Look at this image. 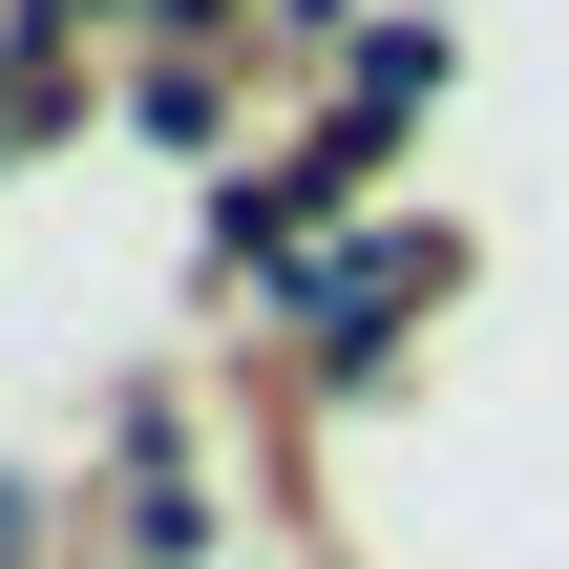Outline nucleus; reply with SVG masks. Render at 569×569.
<instances>
[{
  "instance_id": "nucleus-1",
  "label": "nucleus",
  "mask_w": 569,
  "mask_h": 569,
  "mask_svg": "<svg viewBox=\"0 0 569 569\" xmlns=\"http://www.w3.org/2000/svg\"><path fill=\"white\" fill-rule=\"evenodd\" d=\"M0 549H21V486H0Z\"/></svg>"
}]
</instances>
